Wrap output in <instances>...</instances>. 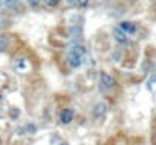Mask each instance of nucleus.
Instances as JSON below:
<instances>
[{"instance_id":"1","label":"nucleus","mask_w":156,"mask_h":145,"mask_svg":"<svg viewBox=\"0 0 156 145\" xmlns=\"http://www.w3.org/2000/svg\"><path fill=\"white\" fill-rule=\"evenodd\" d=\"M87 50L82 44L79 43H71L70 44V50L67 53V62L70 64V67L73 68H79L83 62V56H85Z\"/></svg>"},{"instance_id":"2","label":"nucleus","mask_w":156,"mask_h":145,"mask_svg":"<svg viewBox=\"0 0 156 145\" xmlns=\"http://www.w3.org/2000/svg\"><path fill=\"white\" fill-rule=\"evenodd\" d=\"M100 85H102V89L103 91H109V89H114L117 82L115 79L109 74V73H100Z\"/></svg>"},{"instance_id":"3","label":"nucleus","mask_w":156,"mask_h":145,"mask_svg":"<svg viewBox=\"0 0 156 145\" xmlns=\"http://www.w3.org/2000/svg\"><path fill=\"white\" fill-rule=\"evenodd\" d=\"M3 8L5 9H9L12 12H17V14H20V12L24 11V6H23L21 0H5Z\"/></svg>"},{"instance_id":"4","label":"nucleus","mask_w":156,"mask_h":145,"mask_svg":"<svg viewBox=\"0 0 156 145\" xmlns=\"http://www.w3.org/2000/svg\"><path fill=\"white\" fill-rule=\"evenodd\" d=\"M108 112V104L103 101H99L93 106V116L94 118H102L103 115H106Z\"/></svg>"},{"instance_id":"5","label":"nucleus","mask_w":156,"mask_h":145,"mask_svg":"<svg viewBox=\"0 0 156 145\" xmlns=\"http://www.w3.org/2000/svg\"><path fill=\"white\" fill-rule=\"evenodd\" d=\"M74 118V110L73 109H62L59 113V121L61 124H70Z\"/></svg>"},{"instance_id":"6","label":"nucleus","mask_w":156,"mask_h":145,"mask_svg":"<svg viewBox=\"0 0 156 145\" xmlns=\"http://www.w3.org/2000/svg\"><path fill=\"white\" fill-rule=\"evenodd\" d=\"M112 36H114L115 43H118V44H127V43H129L127 35H126V33H124L120 27H115V29L112 30Z\"/></svg>"},{"instance_id":"7","label":"nucleus","mask_w":156,"mask_h":145,"mask_svg":"<svg viewBox=\"0 0 156 145\" xmlns=\"http://www.w3.org/2000/svg\"><path fill=\"white\" fill-rule=\"evenodd\" d=\"M118 27H120L126 35H133V33L136 32V24L132 23V21H121V23L118 24Z\"/></svg>"},{"instance_id":"8","label":"nucleus","mask_w":156,"mask_h":145,"mask_svg":"<svg viewBox=\"0 0 156 145\" xmlns=\"http://www.w3.org/2000/svg\"><path fill=\"white\" fill-rule=\"evenodd\" d=\"M11 46V36L9 35H0V53L6 51Z\"/></svg>"},{"instance_id":"9","label":"nucleus","mask_w":156,"mask_h":145,"mask_svg":"<svg viewBox=\"0 0 156 145\" xmlns=\"http://www.w3.org/2000/svg\"><path fill=\"white\" fill-rule=\"evenodd\" d=\"M68 33H70V36H71V38L79 40V38L82 36V27H80V26H70Z\"/></svg>"},{"instance_id":"10","label":"nucleus","mask_w":156,"mask_h":145,"mask_svg":"<svg viewBox=\"0 0 156 145\" xmlns=\"http://www.w3.org/2000/svg\"><path fill=\"white\" fill-rule=\"evenodd\" d=\"M23 130H24V133L34 135V133L37 132V126H34V124H27V126H24V127H23Z\"/></svg>"},{"instance_id":"11","label":"nucleus","mask_w":156,"mask_h":145,"mask_svg":"<svg viewBox=\"0 0 156 145\" xmlns=\"http://www.w3.org/2000/svg\"><path fill=\"white\" fill-rule=\"evenodd\" d=\"M43 2H44L47 6H50V8H56V6L59 5L61 0H43Z\"/></svg>"},{"instance_id":"12","label":"nucleus","mask_w":156,"mask_h":145,"mask_svg":"<svg viewBox=\"0 0 156 145\" xmlns=\"http://www.w3.org/2000/svg\"><path fill=\"white\" fill-rule=\"evenodd\" d=\"M90 5V0H76V6L79 8H87Z\"/></svg>"},{"instance_id":"13","label":"nucleus","mask_w":156,"mask_h":145,"mask_svg":"<svg viewBox=\"0 0 156 145\" xmlns=\"http://www.w3.org/2000/svg\"><path fill=\"white\" fill-rule=\"evenodd\" d=\"M27 2V5L30 6V8H37V6H40V3H41V0H26Z\"/></svg>"},{"instance_id":"14","label":"nucleus","mask_w":156,"mask_h":145,"mask_svg":"<svg viewBox=\"0 0 156 145\" xmlns=\"http://www.w3.org/2000/svg\"><path fill=\"white\" fill-rule=\"evenodd\" d=\"M5 24H6V17L3 12H0V27H3Z\"/></svg>"},{"instance_id":"15","label":"nucleus","mask_w":156,"mask_h":145,"mask_svg":"<svg viewBox=\"0 0 156 145\" xmlns=\"http://www.w3.org/2000/svg\"><path fill=\"white\" fill-rule=\"evenodd\" d=\"M68 2V5H73V6H76V0H67Z\"/></svg>"},{"instance_id":"16","label":"nucleus","mask_w":156,"mask_h":145,"mask_svg":"<svg viewBox=\"0 0 156 145\" xmlns=\"http://www.w3.org/2000/svg\"><path fill=\"white\" fill-rule=\"evenodd\" d=\"M58 145H70V144H68V142H65V141H61Z\"/></svg>"}]
</instances>
